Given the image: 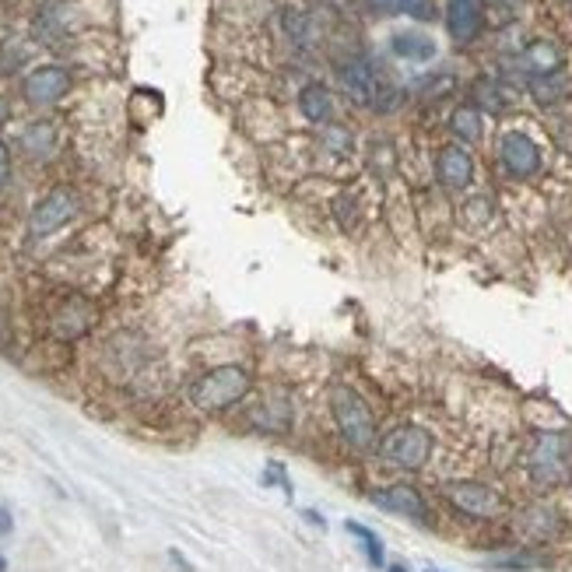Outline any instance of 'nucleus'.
Here are the masks:
<instances>
[{
  "label": "nucleus",
  "instance_id": "nucleus-1",
  "mask_svg": "<svg viewBox=\"0 0 572 572\" xmlns=\"http://www.w3.org/2000/svg\"><path fill=\"white\" fill-rule=\"evenodd\" d=\"M337 85L348 95L355 106H365L372 113H394L404 102V92L397 85H390L379 67L369 57H348L337 64Z\"/></svg>",
  "mask_w": 572,
  "mask_h": 572
},
{
  "label": "nucleus",
  "instance_id": "nucleus-2",
  "mask_svg": "<svg viewBox=\"0 0 572 572\" xmlns=\"http://www.w3.org/2000/svg\"><path fill=\"white\" fill-rule=\"evenodd\" d=\"M330 415H334V425L341 432V439L351 446L355 453H372L379 450V432H376V415L365 404V397L358 390L337 383L330 390Z\"/></svg>",
  "mask_w": 572,
  "mask_h": 572
},
{
  "label": "nucleus",
  "instance_id": "nucleus-3",
  "mask_svg": "<svg viewBox=\"0 0 572 572\" xmlns=\"http://www.w3.org/2000/svg\"><path fill=\"white\" fill-rule=\"evenodd\" d=\"M253 379L243 365H215L204 376L194 379L190 387V401H194L197 411L204 415H218V411H229L250 394Z\"/></svg>",
  "mask_w": 572,
  "mask_h": 572
},
{
  "label": "nucleus",
  "instance_id": "nucleus-4",
  "mask_svg": "<svg viewBox=\"0 0 572 572\" xmlns=\"http://www.w3.org/2000/svg\"><path fill=\"white\" fill-rule=\"evenodd\" d=\"M569 453H572V443L565 432H555V429L534 432L530 450H527L530 481L541 488L562 485V481L569 478Z\"/></svg>",
  "mask_w": 572,
  "mask_h": 572
},
{
  "label": "nucleus",
  "instance_id": "nucleus-5",
  "mask_svg": "<svg viewBox=\"0 0 572 572\" xmlns=\"http://www.w3.org/2000/svg\"><path fill=\"white\" fill-rule=\"evenodd\" d=\"M432 450H436V439L422 425H397V429H390L387 436L379 439L383 460H390L401 471H422L432 460Z\"/></svg>",
  "mask_w": 572,
  "mask_h": 572
},
{
  "label": "nucleus",
  "instance_id": "nucleus-6",
  "mask_svg": "<svg viewBox=\"0 0 572 572\" xmlns=\"http://www.w3.org/2000/svg\"><path fill=\"white\" fill-rule=\"evenodd\" d=\"M495 158H499V169L506 172L509 179H516V183H523V179H534L537 172L544 169L541 144H537L530 134H523V130H506V134L499 137Z\"/></svg>",
  "mask_w": 572,
  "mask_h": 572
},
{
  "label": "nucleus",
  "instance_id": "nucleus-7",
  "mask_svg": "<svg viewBox=\"0 0 572 572\" xmlns=\"http://www.w3.org/2000/svg\"><path fill=\"white\" fill-rule=\"evenodd\" d=\"M443 495L457 513L471 516V520H495L506 513V499L485 481H446Z\"/></svg>",
  "mask_w": 572,
  "mask_h": 572
},
{
  "label": "nucleus",
  "instance_id": "nucleus-8",
  "mask_svg": "<svg viewBox=\"0 0 572 572\" xmlns=\"http://www.w3.org/2000/svg\"><path fill=\"white\" fill-rule=\"evenodd\" d=\"M78 215V197H74V190H67V186H57V190H50L46 197H39V204L32 208L29 215V236L32 239H46L53 236V232L64 229L71 218Z\"/></svg>",
  "mask_w": 572,
  "mask_h": 572
},
{
  "label": "nucleus",
  "instance_id": "nucleus-9",
  "mask_svg": "<svg viewBox=\"0 0 572 572\" xmlns=\"http://www.w3.org/2000/svg\"><path fill=\"white\" fill-rule=\"evenodd\" d=\"M67 92H71V71L60 64L32 67L22 81V95L29 106H57Z\"/></svg>",
  "mask_w": 572,
  "mask_h": 572
},
{
  "label": "nucleus",
  "instance_id": "nucleus-10",
  "mask_svg": "<svg viewBox=\"0 0 572 572\" xmlns=\"http://www.w3.org/2000/svg\"><path fill=\"white\" fill-rule=\"evenodd\" d=\"M436 179L450 194H464L467 186L474 183V155L457 141L443 144L436 151Z\"/></svg>",
  "mask_w": 572,
  "mask_h": 572
},
{
  "label": "nucleus",
  "instance_id": "nucleus-11",
  "mask_svg": "<svg viewBox=\"0 0 572 572\" xmlns=\"http://www.w3.org/2000/svg\"><path fill=\"white\" fill-rule=\"evenodd\" d=\"M516 71L523 74L527 81L537 78H551V74L565 71V53L555 39H534L527 43L520 53H516Z\"/></svg>",
  "mask_w": 572,
  "mask_h": 572
},
{
  "label": "nucleus",
  "instance_id": "nucleus-12",
  "mask_svg": "<svg viewBox=\"0 0 572 572\" xmlns=\"http://www.w3.org/2000/svg\"><path fill=\"white\" fill-rule=\"evenodd\" d=\"M446 32L457 46H471L485 29V0H446Z\"/></svg>",
  "mask_w": 572,
  "mask_h": 572
},
{
  "label": "nucleus",
  "instance_id": "nucleus-13",
  "mask_svg": "<svg viewBox=\"0 0 572 572\" xmlns=\"http://www.w3.org/2000/svg\"><path fill=\"white\" fill-rule=\"evenodd\" d=\"M372 502L379 509H387V513H397L404 520H415V523H429V506H425V495L418 492L415 485H387L372 492Z\"/></svg>",
  "mask_w": 572,
  "mask_h": 572
},
{
  "label": "nucleus",
  "instance_id": "nucleus-14",
  "mask_svg": "<svg viewBox=\"0 0 572 572\" xmlns=\"http://www.w3.org/2000/svg\"><path fill=\"white\" fill-rule=\"evenodd\" d=\"M299 113L306 123H313V127H327L330 120H334V92H330L323 81H309V85L299 88Z\"/></svg>",
  "mask_w": 572,
  "mask_h": 572
},
{
  "label": "nucleus",
  "instance_id": "nucleus-15",
  "mask_svg": "<svg viewBox=\"0 0 572 572\" xmlns=\"http://www.w3.org/2000/svg\"><path fill=\"white\" fill-rule=\"evenodd\" d=\"M390 53H394L397 60H408V64H429V60H436L439 46H436V39L425 36V32L404 29V32H394V36H390Z\"/></svg>",
  "mask_w": 572,
  "mask_h": 572
},
{
  "label": "nucleus",
  "instance_id": "nucleus-16",
  "mask_svg": "<svg viewBox=\"0 0 572 572\" xmlns=\"http://www.w3.org/2000/svg\"><path fill=\"white\" fill-rule=\"evenodd\" d=\"M281 29H285L288 43L299 46V50H313L316 39H320V29H316L313 15L306 8H285L281 11Z\"/></svg>",
  "mask_w": 572,
  "mask_h": 572
},
{
  "label": "nucleus",
  "instance_id": "nucleus-17",
  "mask_svg": "<svg viewBox=\"0 0 572 572\" xmlns=\"http://www.w3.org/2000/svg\"><path fill=\"white\" fill-rule=\"evenodd\" d=\"M450 134L457 137V144H478L485 137V113L474 102H464L450 113Z\"/></svg>",
  "mask_w": 572,
  "mask_h": 572
},
{
  "label": "nucleus",
  "instance_id": "nucleus-18",
  "mask_svg": "<svg viewBox=\"0 0 572 572\" xmlns=\"http://www.w3.org/2000/svg\"><path fill=\"white\" fill-rule=\"evenodd\" d=\"M22 151L32 158V162L53 158V151H57V123H50V120L29 123V127L22 130Z\"/></svg>",
  "mask_w": 572,
  "mask_h": 572
},
{
  "label": "nucleus",
  "instance_id": "nucleus-19",
  "mask_svg": "<svg viewBox=\"0 0 572 572\" xmlns=\"http://www.w3.org/2000/svg\"><path fill=\"white\" fill-rule=\"evenodd\" d=\"M474 106L481 113H506L513 106V92L499 78H478L474 81Z\"/></svg>",
  "mask_w": 572,
  "mask_h": 572
},
{
  "label": "nucleus",
  "instance_id": "nucleus-20",
  "mask_svg": "<svg viewBox=\"0 0 572 572\" xmlns=\"http://www.w3.org/2000/svg\"><path fill=\"white\" fill-rule=\"evenodd\" d=\"M253 425L264 432H288L292 429V401L288 397H271L253 411Z\"/></svg>",
  "mask_w": 572,
  "mask_h": 572
},
{
  "label": "nucleus",
  "instance_id": "nucleus-21",
  "mask_svg": "<svg viewBox=\"0 0 572 572\" xmlns=\"http://www.w3.org/2000/svg\"><path fill=\"white\" fill-rule=\"evenodd\" d=\"M530 95H534L537 106H558V102L569 95V81H565V71L562 74H551V78H537V81H527Z\"/></svg>",
  "mask_w": 572,
  "mask_h": 572
},
{
  "label": "nucleus",
  "instance_id": "nucleus-22",
  "mask_svg": "<svg viewBox=\"0 0 572 572\" xmlns=\"http://www.w3.org/2000/svg\"><path fill=\"white\" fill-rule=\"evenodd\" d=\"M344 530H348V534L362 544V551H365V558H369L372 569H383V562H387V551H383V541H379L376 530H369L365 523H355V520L344 523Z\"/></svg>",
  "mask_w": 572,
  "mask_h": 572
},
{
  "label": "nucleus",
  "instance_id": "nucleus-23",
  "mask_svg": "<svg viewBox=\"0 0 572 572\" xmlns=\"http://www.w3.org/2000/svg\"><path fill=\"white\" fill-rule=\"evenodd\" d=\"M74 306H78V302H71V306H67L64 313L53 320V334L67 337V341H74V337H81L88 327H92V309L85 306L81 313H74Z\"/></svg>",
  "mask_w": 572,
  "mask_h": 572
},
{
  "label": "nucleus",
  "instance_id": "nucleus-24",
  "mask_svg": "<svg viewBox=\"0 0 572 572\" xmlns=\"http://www.w3.org/2000/svg\"><path fill=\"white\" fill-rule=\"evenodd\" d=\"M376 8L383 15H411L429 22L432 18V0H376Z\"/></svg>",
  "mask_w": 572,
  "mask_h": 572
},
{
  "label": "nucleus",
  "instance_id": "nucleus-25",
  "mask_svg": "<svg viewBox=\"0 0 572 572\" xmlns=\"http://www.w3.org/2000/svg\"><path fill=\"white\" fill-rule=\"evenodd\" d=\"M520 527L527 530L530 537H551V534H555V516H551L548 509L534 506V509H527V513L520 516Z\"/></svg>",
  "mask_w": 572,
  "mask_h": 572
},
{
  "label": "nucleus",
  "instance_id": "nucleus-26",
  "mask_svg": "<svg viewBox=\"0 0 572 572\" xmlns=\"http://www.w3.org/2000/svg\"><path fill=\"white\" fill-rule=\"evenodd\" d=\"M369 165L379 172V176H390V172H394V165H397L394 144H390V141H376V144H372V151H369Z\"/></svg>",
  "mask_w": 572,
  "mask_h": 572
},
{
  "label": "nucleus",
  "instance_id": "nucleus-27",
  "mask_svg": "<svg viewBox=\"0 0 572 572\" xmlns=\"http://www.w3.org/2000/svg\"><path fill=\"white\" fill-rule=\"evenodd\" d=\"M323 144H327V151H334V155H348V151L355 148L348 127H337V123H327V130H323Z\"/></svg>",
  "mask_w": 572,
  "mask_h": 572
},
{
  "label": "nucleus",
  "instance_id": "nucleus-28",
  "mask_svg": "<svg viewBox=\"0 0 572 572\" xmlns=\"http://www.w3.org/2000/svg\"><path fill=\"white\" fill-rule=\"evenodd\" d=\"M260 481H264L267 488H271V485H274V488H281V492H285L288 499H292V481H288L285 464H278V460H271V464L264 467V478H260Z\"/></svg>",
  "mask_w": 572,
  "mask_h": 572
},
{
  "label": "nucleus",
  "instance_id": "nucleus-29",
  "mask_svg": "<svg viewBox=\"0 0 572 572\" xmlns=\"http://www.w3.org/2000/svg\"><path fill=\"white\" fill-rule=\"evenodd\" d=\"M537 558L530 555H513V558H495V562H488V569H499V572H530L537 569Z\"/></svg>",
  "mask_w": 572,
  "mask_h": 572
},
{
  "label": "nucleus",
  "instance_id": "nucleus-30",
  "mask_svg": "<svg viewBox=\"0 0 572 572\" xmlns=\"http://www.w3.org/2000/svg\"><path fill=\"white\" fill-rule=\"evenodd\" d=\"M464 218L471 225H485L488 218H492V201L488 197H474V201L464 204Z\"/></svg>",
  "mask_w": 572,
  "mask_h": 572
},
{
  "label": "nucleus",
  "instance_id": "nucleus-31",
  "mask_svg": "<svg viewBox=\"0 0 572 572\" xmlns=\"http://www.w3.org/2000/svg\"><path fill=\"white\" fill-rule=\"evenodd\" d=\"M8 179H11V151L0 144V190L8 186Z\"/></svg>",
  "mask_w": 572,
  "mask_h": 572
},
{
  "label": "nucleus",
  "instance_id": "nucleus-32",
  "mask_svg": "<svg viewBox=\"0 0 572 572\" xmlns=\"http://www.w3.org/2000/svg\"><path fill=\"white\" fill-rule=\"evenodd\" d=\"M15 530V516H11L8 506H0V537H8Z\"/></svg>",
  "mask_w": 572,
  "mask_h": 572
},
{
  "label": "nucleus",
  "instance_id": "nucleus-33",
  "mask_svg": "<svg viewBox=\"0 0 572 572\" xmlns=\"http://www.w3.org/2000/svg\"><path fill=\"white\" fill-rule=\"evenodd\" d=\"M169 558H172V565H176L179 572H194V565L186 562V558H183V551H179V548H169Z\"/></svg>",
  "mask_w": 572,
  "mask_h": 572
},
{
  "label": "nucleus",
  "instance_id": "nucleus-34",
  "mask_svg": "<svg viewBox=\"0 0 572 572\" xmlns=\"http://www.w3.org/2000/svg\"><path fill=\"white\" fill-rule=\"evenodd\" d=\"M302 516H306V520H309V523H313V527H320V530H323V527H327V520H323V516H320V513H316V509H302Z\"/></svg>",
  "mask_w": 572,
  "mask_h": 572
},
{
  "label": "nucleus",
  "instance_id": "nucleus-35",
  "mask_svg": "<svg viewBox=\"0 0 572 572\" xmlns=\"http://www.w3.org/2000/svg\"><path fill=\"white\" fill-rule=\"evenodd\" d=\"M4 123H8V102L0 99V127H4Z\"/></svg>",
  "mask_w": 572,
  "mask_h": 572
},
{
  "label": "nucleus",
  "instance_id": "nucleus-36",
  "mask_svg": "<svg viewBox=\"0 0 572 572\" xmlns=\"http://www.w3.org/2000/svg\"><path fill=\"white\" fill-rule=\"evenodd\" d=\"M387 572H408L404 565H387Z\"/></svg>",
  "mask_w": 572,
  "mask_h": 572
},
{
  "label": "nucleus",
  "instance_id": "nucleus-37",
  "mask_svg": "<svg viewBox=\"0 0 572 572\" xmlns=\"http://www.w3.org/2000/svg\"><path fill=\"white\" fill-rule=\"evenodd\" d=\"M0 572H8V558L0 555Z\"/></svg>",
  "mask_w": 572,
  "mask_h": 572
},
{
  "label": "nucleus",
  "instance_id": "nucleus-38",
  "mask_svg": "<svg viewBox=\"0 0 572 572\" xmlns=\"http://www.w3.org/2000/svg\"><path fill=\"white\" fill-rule=\"evenodd\" d=\"M499 4H506V8H513V4H520V0H499Z\"/></svg>",
  "mask_w": 572,
  "mask_h": 572
},
{
  "label": "nucleus",
  "instance_id": "nucleus-39",
  "mask_svg": "<svg viewBox=\"0 0 572 572\" xmlns=\"http://www.w3.org/2000/svg\"><path fill=\"white\" fill-rule=\"evenodd\" d=\"M323 4H341V0H323Z\"/></svg>",
  "mask_w": 572,
  "mask_h": 572
},
{
  "label": "nucleus",
  "instance_id": "nucleus-40",
  "mask_svg": "<svg viewBox=\"0 0 572 572\" xmlns=\"http://www.w3.org/2000/svg\"><path fill=\"white\" fill-rule=\"evenodd\" d=\"M565 4H569V11H572V0H565Z\"/></svg>",
  "mask_w": 572,
  "mask_h": 572
},
{
  "label": "nucleus",
  "instance_id": "nucleus-41",
  "mask_svg": "<svg viewBox=\"0 0 572 572\" xmlns=\"http://www.w3.org/2000/svg\"><path fill=\"white\" fill-rule=\"evenodd\" d=\"M425 572H439V569H425Z\"/></svg>",
  "mask_w": 572,
  "mask_h": 572
}]
</instances>
